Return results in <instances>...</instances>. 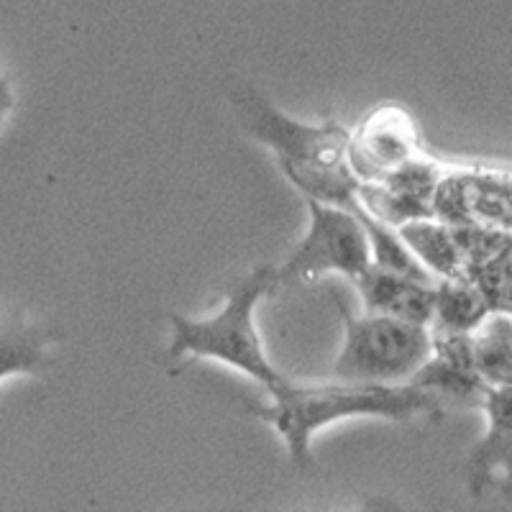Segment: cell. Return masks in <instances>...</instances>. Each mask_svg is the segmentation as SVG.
<instances>
[{
	"label": "cell",
	"mask_w": 512,
	"mask_h": 512,
	"mask_svg": "<svg viewBox=\"0 0 512 512\" xmlns=\"http://www.w3.org/2000/svg\"><path fill=\"white\" fill-rule=\"evenodd\" d=\"M448 226H492L512 231V172L474 169L441 177L433 200Z\"/></svg>",
	"instance_id": "6"
},
{
	"label": "cell",
	"mask_w": 512,
	"mask_h": 512,
	"mask_svg": "<svg viewBox=\"0 0 512 512\" xmlns=\"http://www.w3.org/2000/svg\"><path fill=\"white\" fill-rule=\"evenodd\" d=\"M310 228L292 251L285 267L277 269V282H315L326 272H341L351 280L372 267V244L367 228L354 213L308 198Z\"/></svg>",
	"instance_id": "5"
},
{
	"label": "cell",
	"mask_w": 512,
	"mask_h": 512,
	"mask_svg": "<svg viewBox=\"0 0 512 512\" xmlns=\"http://www.w3.org/2000/svg\"><path fill=\"white\" fill-rule=\"evenodd\" d=\"M233 103L246 131L277 154L280 169L305 198L344 208L356 218L364 213L359 203L361 180L349 162L351 134L344 126H305L256 93L239 95Z\"/></svg>",
	"instance_id": "1"
},
{
	"label": "cell",
	"mask_w": 512,
	"mask_h": 512,
	"mask_svg": "<svg viewBox=\"0 0 512 512\" xmlns=\"http://www.w3.org/2000/svg\"><path fill=\"white\" fill-rule=\"evenodd\" d=\"M397 233L405 241V246L413 251L415 259L433 277L446 280V277L466 274L464 254H461L459 244H456L454 228L448 226V223L436 221V218H415V221L397 226Z\"/></svg>",
	"instance_id": "10"
},
{
	"label": "cell",
	"mask_w": 512,
	"mask_h": 512,
	"mask_svg": "<svg viewBox=\"0 0 512 512\" xmlns=\"http://www.w3.org/2000/svg\"><path fill=\"white\" fill-rule=\"evenodd\" d=\"M277 282V269L259 267L231 287L221 313L205 320H190L185 315H172V346L169 356H208L228 367L241 369L251 379L262 384L269 397L287 387V377L277 372L267 359L254 326V308L264 292L272 290Z\"/></svg>",
	"instance_id": "3"
},
{
	"label": "cell",
	"mask_w": 512,
	"mask_h": 512,
	"mask_svg": "<svg viewBox=\"0 0 512 512\" xmlns=\"http://www.w3.org/2000/svg\"><path fill=\"white\" fill-rule=\"evenodd\" d=\"M489 310V297L469 274L446 277L436 290V333H472Z\"/></svg>",
	"instance_id": "11"
},
{
	"label": "cell",
	"mask_w": 512,
	"mask_h": 512,
	"mask_svg": "<svg viewBox=\"0 0 512 512\" xmlns=\"http://www.w3.org/2000/svg\"><path fill=\"white\" fill-rule=\"evenodd\" d=\"M423 157L410 116L395 105L377 108L351 136L349 162L361 182H379Z\"/></svg>",
	"instance_id": "7"
},
{
	"label": "cell",
	"mask_w": 512,
	"mask_h": 512,
	"mask_svg": "<svg viewBox=\"0 0 512 512\" xmlns=\"http://www.w3.org/2000/svg\"><path fill=\"white\" fill-rule=\"evenodd\" d=\"M482 408L487 410V436L474 448L469 461V482L474 492L497 487L512 492V384L487 387Z\"/></svg>",
	"instance_id": "8"
},
{
	"label": "cell",
	"mask_w": 512,
	"mask_h": 512,
	"mask_svg": "<svg viewBox=\"0 0 512 512\" xmlns=\"http://www.w3.org/2000/svg\"><path fill=\"white\" fill-rule=\"evenodd\" d=\"M356 282H359L367 313L392 315V318L410 320L418 326H428L433 320L438 287L428 285V282L387 272L377 264H372Z\"/></svg>",
	"instance_id": "9"
},
{
	"label": "cell",
	"mask_w": 512,
	"mask_h": 512,
	"mask_svg": "<svg viewBox=\"0 0 512 512\" xmlns=\"http://www.w3.org/2000/svg\"><path fill=\"white\" fill-rule=\"evenodd\" d=\"M49 336L44 328H36L16 320L0 326V379L11 374L39 372L49 361Z\"/></svg>",
	"instance_id": "13"
},
{
	"label": "cell",
	"mask_w": 512,
	"mask_h": 512,
	"mask_svg": "<svg viewBox=\"0 0 512 512\" xmlns=\"http://www.w3.org/2000/svg\"><path fill=\"white\" fill-rule=\"evenodd\" d=\"M443 413V400L418 382L379 384H287L272 397V405H256L254 415L282 433L295 464L310 461V438L328 423L354 415H377L390 420H410L415 415Z\"/></svg>",
	"instance_id": "2"
},
{
	"label": "cell",
	"mask_w": 512,
	"mask_h": 512,
	"mask_svg": "<svg viewBox=\"0 0 512 512\" xmlns=\"http://www.w3.org/2000/svg\"><path fill=\"white\" fill-rule=\"evenodd\" d=\"M338 313L344 318L346 338L333 374L341 382H410L433 356L428 326L377 313L356 318L344 303H338Z\"/></svg>",
	"instance_id": "4"
},
{
	"label": "cell",
	"mask_w": 512,
	"mask_h": 512,
	"mask_svg": "<svg viewBox=\"0 0 512 512\" xmlns=\"http://www.w3.org/2000/svg\"><path fill=\"white\" fill-rule=\"evenodd\" d=\"M474 367L492 384H512V315L495 313L472 331Z\"/></svg>",
	"instance_id": "12"
},
{
	"label": "cell",
	"mask_w": 512,
	"mask_h": 512,
	"mask_svg": "<svg viewBox=\"0 0 512 512\" xmlns=\"http://www.w3.org/2000/svg\"><path fill=\"white\" fill-rule=\"evenodd\" d=\"M11 108H13L11 82H8L6 77H0V126H3V121H6V118H8Z\"/></svg>",
	"instance_id": "14"
}]
</instances>
